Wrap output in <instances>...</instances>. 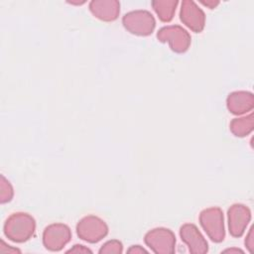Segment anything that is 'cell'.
I'll use <instances>...</instances> for the list:
<instances>
[{"mask_svg":"<svg viewBox=\"0 0 254 254\" xmlns=\"http://www.w3.org/2000/svg\"><path fill=\"white\" fill-rule=\"evenodd\" d=\"M128 253H148V251L146 249H144L143 247H141L140 245H133L131 246L128 250H127Z\"/></svg>","mask_w":254,"mask_h":254,"instance_id":"ffe728a7","label":"cell"},{"mask_svg":"<svg viewBox=\"0 0 254 254\" xmlns=\"http://www.w3.org/2000/svg\"><path fill=\"white\" fill-rule=\"evenodd\" d=\"M226 103L231 113L239 115L252 110L254 107V96L248 91H234L228 95Z\"/></svg>","mask_w":254,"mask_h":254,"instance_id":"7c38bea8","label":"cell"},{"mask_svg":"<svg viewBox=\"0 0 254 254\" xmlns=\"http://www.w3.org/2000/svg\"><path fill=\"white\" fill-rule=\"evenodd\" d=\"M145 243L157 254H171L175 251L176 237L175 234L167 228H154L146 233Z\"/></svg>","mask_w":254,"mask_h":254,"instance_id":"8992f818","label":"cell"},{"mask_svg":"<svg viewBox=\"0 0 254 254\" xmlns=\"http://www.w3.org/2000/svg\"><path fill=\"white\" fill-rule=\"evenodd\" d=\"M13 188L9 181L5 179L4 176H1V182H0V202L5 203L7 201H10L13 197Z\"/></svg>","mask_w":254,"mask_h":254,"instance_id":"9a60e30c","label":"cell"},{"mask_svg":"<svg viewBox=\"0 0 254 254\" xmlns=\"http://www.w3.org/2000/svg\"><path fill=\"white\" fill-rule=\"evenodd\" d=\"M71 238V232L64 223H54L47 226L43 233L44 246L50 251H60Z\"/></svg>","mask_w":254,"mask_h":254,"instance_id":"52a82bcc","label":"cell"},{"mask_svg":"<svg viewBox=\"0 0 254 254\" xmlns=\"http://www.w3.org/2000/svg\"><path fill=\"white\" fill-rule=\"evenodd\" d=\"M78 237L89 243H96L108 233L106 223L95 215H87L80 219L76 225Z\"/></svg>","mask_w":254,"mask_h":254,"instance_id":"277c9868","label":"cell"},{"mask_svg":"<svg viewBox=\"0 0 254 254\" xmlns=\"http://www.w3.org/2000/svg\"><path fill=\"white\" fill-rule=\"evenodd\" d=\"M251 219L250 209L240 203L230 206L228 209V227L229 233L234 237H240Z\"/></svg>","mask_w":254,"mask_h":254,"instance_id":"9c48e42d","label":"cell"},{"mask_svg":"<svg viewBox=\"0 0 254 254\" xmlns=\"http://www.w3.org/2000/svg\"><path fill=\"white\" fill-rule=\"evenodd\" d=\"M157 38L163 43L168 42L171 50L176 53H185L191 42L189 32L179 25L161 28L157 33Z\"/></svg>","mask_w":254,"mask_h":254,"instance_id":"5b68a950","label":"cell"},{"mask_svg":"<svg viewBox=\"0 0 254 254\" xmlns=\"http://www.w3.org/2000/svg\"><path fill=\"white\" fill-rule=\"evenodd\" d=\"M89 9L96 18L110 22L117 19L120 3L115 0H93L89 3Z\"/></svg>","mask_w":254,"mask_h":254,"instance_id":"8fae6325","label":"cell"},{"mask_svg":"<svg viewBox=\"0 0 254 254\" xmlns=\"http://www.w3.org/2000/svg\"><path fill=\"white\" fill-rule=\"evenodd\" d=\"M180 18L186 26L195 33L201 32L204 28L205 15L192 0H184L182 2Z\"/></svg>","mask_w":254,"mask_h":254,"instance_id":"ba28073f","label":"cell"},{"mask_svg":"<svg viewBox=\"0 0 254 254\" xmlns=\"http://www.w3.org/2000/svg\"><path fill=\"white\" fill-rule=\"evenodd\" d=\"M245 245L250 253L254 252V227L252 226L245 239Z\"/></svg>","mask_w":254,"mask_h":254,"instance_id":"e0dca14e","label":"cell"},{"mask_svg":"<svg viewBox=\"0 0 254 254\" xmlns=\"http://www.w3.org/2000/svg\"><path fill=\"white\" fill-rule=\"evenodd\" d=\"M7 245L5 244V242L3 240H1V247H0V253H16V252H21L19 249L17 248H12V247H6Z\"/></svg>","mask_w":254,"mask_h":254,"instance_id":"d6986e66","label":"cell"},{"mask_svg":"<svg viewBox=\"0 0 254 254\" xmlns=\"http://www.w3.org/2000/svg\"><path fill=\"white\" fill-rule=\"evenodd\" d=\"M201 4H203L204 6H207V7H209L210 9H213V8H215L218 4H219V1H217V0H200L199 1Z\"/></svg>","mask_w":254,"mask_h":254,"instance_id":"44dd1931","label":"cell"},{"mask_svg":"<svg viewBox=\"0 0 254 254\" xmlns=\"http://www.w3.org/2000/svg\"><path fill=\"white\" fill-rule=\"evenodd\" d=\"M123 251V246L122 243L118 240H109L106 243H104L101 248L99 249V253H114V254H119L122 253Z\"/></svg>","mask_w":254,"mask_h":254,"instance_id":"2e32d148","label":"cell"},{"mask_svg":"<svg viewBox=\"0 0 254 254\" xmlns=\"http://www.w3.org/2000/svg\"><path fill=\"white\" fill-rule=\"evenodd\" d=\"M152 7L163 22H170L176 12L177 0H155L152 1Z\"/></svg>","mask_w":254,"mask_h":254,"instance_id":"4fadbf2b","label":"cell"},{"mask_svg":"<svg viewBox=\"0 0 254 254\" xmlns=\"http://www.w3.org/2000/svg\"><path fill=\"white\" fill-rule=\"evenodd\" d=\"M182 240L189 246V250L193 254H204L208 251L207 241L194 224L186 223L180 228Z\"/></svg>","mask_w":254,"mask_h":254,"instance_id":"30bf717a","label":"cell"},{"mask_svg":"<svg viewBox=\"0 0 254 254\" xmlns=\"http://www.w3.org/2000/svg\"><path fill=\"white\" fill-rule=\"evenodd\" d=\"M253 113L241 118H235L230 122V130L237 137H244L253 130Z\"/></svg>","mask_w":254,"mask_h":254,"instance_id":"5bb4252c","label":"cell"},{"mask_svg":"<svg viewBox=\"0 0 254 254\" xmlns=\"http://www.w3.org/2000/svg\"><path fill=\"white\" fill-rule=\"evenodd\" d=\"M122 23L126 30L138 36L152 34L156 26L154 16L146 10H135L126 13L122 18Z\"/></svg>","mask_w":254,"mask_h":254,"instance_id":"3957f363","label":"cell"},{"mask_svg":"<svg viewBox=\"0 0 254 254\" xmlns=\"http://www.w3.org/2000/svg\"><path fill=\"white\" fill-rule=\"evenodd\" d=\"M223 253H244L243 250L241 249H237V248H231V249H226L223 251Z\"/></svg>","mask_w":254,"mask_h":254,"instance_id":"7402d4cb","label":"cell"},{"mask_svg":"<svg viewBox=\"0 0 254 254\" xmlns=\"http://www.w3.org/2000/svg\"><path fill=\"white\" fill-rule=\"evenodd\" d=\"M35 228V219L30 214L25 212H15L7 218L3 230L8 239L21 243L33 236Z\"/></svg>","mask_w":254,"mask_h":254,"instance_id":"6da1fadb","label":"cell"},{"mask_svg":"<svg viewBox=\"0 0 254 254\" xmlns=\"http://www.w3.org/2000/svg\"><path fill=\"white\" fill-rule=\"evenodd\" d=\"M66 253H92V251L83 245L76 244L72 248L67 250Z\"/></svg>","mask_w":254,"mask_h":254,"instance_id":"ac0fdd59","label":"cell"},{"mask_svg":"<svg viewBox=\"0 0 254 254\" xmlns=\"http://www.w3.org/2000/svg\"><path fill=\"white\" fill-rule=\"evenodd\" d=\"M199 223L213 242H221L225 237L223 212L219 207L203 209L199 214Z\"/></svg>","mask_w":254,"mask_h":254,"instance_id":"7a4b0ae2","label":"cell"}]
</instances>
